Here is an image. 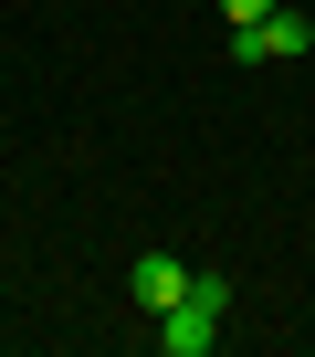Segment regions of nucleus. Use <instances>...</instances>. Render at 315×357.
I'll list each match as a JSON object with an SVG mask.
<instances>
[{
  "instance_id": "f257e3e1",
  "label": "nucleus",
  "mask_w": 315,
  "mask_h": 357,
  "mask_svg": "<svg viewBox=\"0 0 315 357\" xmlns=\"http://www.w3.org/2000/svg\"><path fill=\"white\" fill-rule=\"evenodd\" d=\"M221 315H231V284H221V273H190V294H179L169 315H147V326H158L169 357H210V347H221Z\"/></svg>"
},
{
  "instance_id": "f03ea898",
  "label": "nucleus",
  "mask_w": 315,
  "mask_h": 357,
  "mask_svg": "<svg viewBox=\"0 0 315 357\" xmlns=\"http://www.w3.org/2000/svg\"><path fill=\"white\" fill-rule=\"evenodd\" d=\"M305 43H315V32H305V11H284V0H273L263 22H242V32H231V53H242V63H294Z\"/></svg>"
},
{
  "instance_id": "7ed1b4c3",
  "label": "nucleus",
  "mask_w": 315,
  "mask_h": 357,
  "mask_svg": "<svg viewBox=\"0 0 315 357\" xmlns=\"http://www.w3.org/2000/svg\"><path fill=\"white\" fill-rule=\"evenodd\" d=\"M126 294H137L147 315H169V305L190 294V263H169V252H137V273H126Z\"/></svg>"
},
{
  "instance_id": "20e7f679",
  "label": "nucleus",
  "mask_w": 315,
  "mask_h": 357,
  "mask_svg": "<svg viewBox=\"0 0 315 357\" xmlns=\"http://www.w3.org/2000/svg\"><path fill=\"white\" fill-rule=\"evenodd\" d=\"M263 11H273V0H221V22H231V32H242V22H263Z\"/></svg>"
}]
</instances>
